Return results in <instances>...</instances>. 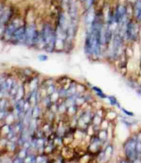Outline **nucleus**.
Wrapping results in <instances>:
<instances>
[{
    "mask_svg": "<svg viewBox=\"0 0 141 163\" xmlns=\"http://www.w3.org/2000/svg\"><path fill=\"white\" fill-rule=\"evenodd\" d=\"M43 39L44 42L48 46L54 42V32L50 26H45L44 29H43Z\"/></svg>",
    "mask_w": 141,
    "mask_h": 163,
    "instance_id": "nucleus-1",
    "label": "nucleus"
},
{
    "mask_svg": "<svg viewBox=\"0 0 141 163\" xmlns=\"http://www.w3.org/2000/svg\"><path fill=\"white\" fill-rule=\"evenodd\" d=\"M35 35H36V30L34 26H30L26 29V41L29 43H32L34 39H35Z\"/></svg>",
    "mask_w": 141,
    "mask_h": 163,
    "instance_id": "nucleus-2",
    "label": "nucleus"
},
{
    "mask_svg": "<svg viewBox=\"0 0 141 163\" xmlns=\"http://www.w3.org/2000/svg\"><path fill=\"white\" fill-rule=\"evenodd\" d=\"M127 33H128V37L131 39H134L136 37L138 30L134 23L130 22L128 24V28H127Z\"/></svg>",
    "mask_w": 141,
    "mask_h": 163,
    "instance_id": "nucleus-3",
    "label": "nucleus"
},
{
    "mask_svg": "<svg viewBox=\"0 0 141 163\" xmlns=\"http://www.w3.org/2000/svg\"><path fill=\"white\" fill-rule=\"evenodd\" d=\"M136 143L134 141H131L127 145V154L128 156L130 158H133L136 155Z\"/></svg>",
    "mask_w": 141,
    "mask_h": 163,
    "instance_id": "nucleus-4",
    "label": "nucleus"
},
{
    "mask_svg": "<svg viewBox=\"0 0 141 163\" xmlns=\"http://www.w3.org/2000/svg\"><path fill=\"white\" fill-rule=\"evenodd\" d=\"M135 15L138 21H141V0H136L134 7Z\"/></svg>",
    "mask_w": 141,
    "mask_h": 163,
    "instance_id": "nucleus-5",
    "label": "nucleus"
}]
</instances>
